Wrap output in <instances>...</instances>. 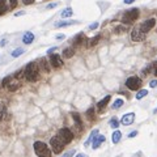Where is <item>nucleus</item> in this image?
I'll use <instances>...</instances> for the list:
<instances>
[{
    "label": "nucleus",
    "mask_w": 157,
    "mask_h": 157,
    "mask_svg": "<svg viewBox=\"0 0 157 157\" xmlns=\"http://www.w3.org/2000/svg\"><path fill=\"white\" fill-rule=\"evenodd\" d=\"M24 73H25V77L27 81H37L38 77H39V68L37 66V63L34 62H30L29 64L25 67V69H24Z\"/></svg>",
    "instance_id": "nucleus-1"
},
{
    "label": "nucleus",
    "mask_w": 157,
    "mask_h": 157,
    "mask_svg": "<svg viewBox=\"0 0 157 157\" xmlns=\"http://www.w3.org/2000/svg\"><path fill=\"white\" fill-rule=\"evenodd\" d=\"M33 147H34V153L38 157H51V149L43 141H35Z\"/></svg>",
    "instance_id": "nucleus-2"
},
{
    "label": "nucleus",
    "mask_w": 157,
    "mask_h": 157,
    "mask_svg": "<svg viewBox=\"0 0 157 157\" xmlns=\"http://www.w3.org/2000/svg\"><path fill=\"white\" fill-rule=\"evenodd\" d=\"M139 14H140V11L137 8H132L127 12H124L123 17H122V22L123 24H132L135 20L139 18Z\"/></svg>",
    "instance_id": "nucleus-3"
},
{
    "label": "nucleus",
    "mask_w": 157,
    "mask_h": 157,
    "mask_svg": "<svg viewBox=\"0 0 157 157\" xmlns=\"http://www.w3.org/2000/svg\"><path fill=\"white\" fill-rule=\"evenodd\" d=\"M58 137L63 141V144H68L73 140V133L68 128H62V130H59Z\"/></svg>",
    "instance_id": "nucleus-4"
},
{
    "label": "nucleus",
    "mask_w": 157,
    "mask_h": 157,
    "mask_svg": "<svg viewBox=\"0 0 157 157\" xmlns=\"http://www.w3.org/2000/svg\"><path fill=\"white\" fill-rule=\"evenodd\" d=\"M50 147L53 149L54 153L59 155V153L63 151V148H64V144H63V141L59 139L58 136H54V137H51V140H50Z\"/></svg>",
    "instance_id": "nucleus-5"
},
{
    "label": "nucleus",
    "mask_w": 157,
    "mask_h": 157,
    "mask_svg": "<svg viewBox=\"0 0 157 157\" xmlns=\"http://www.w3.org/2000/svg\"><path fill=\"white\" fill-rule=\"evenodd\" d=\"M126 86L130 90H137L141 86V78L137 76H131L126 80Z\"/></svg>",
    "instance_id": "nucleus-6"
},
{
    "label": "nucleus",
    "mask_w": 157,
    "mask_h": 157,
    "mask_svg": "<svg viewBox=\"0 0 157 157\" xmlns=\"http://www.w3.org/2000/svg\"><path fill=\"white\" fill-rule=\"evenodd\" d=\"M155 25H156V20L155 18H148V20H145V21L141 24L139 29L143 31V33H148L149 30L155 27Z\"/></svg>",
    "instance_id": "nucleus-7"
},
{
    "label": "nucleus",
    "mask_w": 157,
    "mask_h": 157,
    "mask_svg": "<svg viewBox=\"0 0 157 157\" xmlns=\"http://www.w3.org/2000/svg\"><path fill=\"white\" fill-rule=\"evenodd\" d=\"M145 38V33H143L140 29H133L131 31V39L133 42H140Z\"/></svg>",
    "instance_id": "nucleus-8"
},
{
    "label": "nucleus",
    "mask_w": 157,
    "mask_h": 157,
    "mask_svg": "<svg viewBox=\"0 0 157 157\" xmlns=\"http://www.w3.org/2000/svg\"><path fill=\"white\" fill-rule=\"evenodd\" d=\"M133 120H135V114L133 113H127V114H124V115L122 117L120 123L123 126H130V124L133 123Z\"/></svg>",
    "instance_id": "nucleus-9"
},
{
    "label": "nucleus",
    "mask_w": 157,
    "mask_h": 157,
    "mask_svg": "<svg viewBox=\"0 0 157 157\" xmlns=\"http://www.w3.org/2000/svg\"><path fill=\"white\" fill-rule=\"evenodd\" d=\"M50 63L53 67H55V68H59V67L63 66V60L60 59V55H58V54H51Z\"/></svg>",
    "instance_id": "nucleus-10"
},
{
    "label": "nucleus",
    "mask_w": 157,
    "mask_h": 157,
    "mask_svg": "<svg viewBox=\"0 0 157 157\" xmlns=\"http://www.w3.org/2000/svg\"><path fill=\"white\" fill-rule=\"evenodd\" d=\"M105 140H106V137L104 135H100V133H98V135L94 137V140L92 141V148L93 149H98V148H100V145L104 143Z\"/></svg>",
    "instance_id": "nucleus-11"
},
{
    "label": "nucleus",
    "mask_w": 157,
    "mask_h": 157,
    "mask_svg": "<svg viewBox=\"0 0 157 157\" xmlns=\"http://www.w3.org/2000/svg\"><path fill=\"white\" fill-rule=\"evenodd\" d=\"M110 100H111V96H105L102 100L98 102L97 104V107H98V110H104L106 106H107V104L110 102Z\"/></svg>",
    "instance_id": "nucleus-12"
},
{
    "label": "nucleus",
    "mask_w": 157,
    "mask_h": 157,
    "mask_svg": "<svg viewBox=\"0 0 157 157\" xmlns=\"http://www.w3.org/2000/svg\"><path fill=\"white\" fill-rule=\"evenodd\" d=\"M33 41H34V34L31 31H26L22 37V42L25 45H30V43H33Z\"/></svg>",
    "instance_id": "nucleus-13"
},
{
    "label": "nucleus",
    "mask_w": 157,
    "mask_h": 157,
    "mask_svg": "<svg viewBox=\"0 0 157 157\" xmlns=\"http://www.w3.org/2000/svg\"><path fill=\"white\" fill-rule=\"evenodd\" d=\"M84 42H85V35H84V33H78L76 37H75V39H73V45H75V46H80V45H82Z\"/></svg>",
    "instance_id": "nucleus-14"
},
{
    "label": "nucleus",
    "mask_w": 157,
    "mask_h": 157,
    "mask_svg": "<svg viewBox=\"0 0 157 157\" xmlns=\"http://www.w3.org/2000/svg\"><path fill=\"white\" fill-rule=\"evenodd\" d=\"M78 24V21L73 20V21H59L55 24V27H66V26H69V25H76Z\"/></svg>",
    "instance_id": "nucleus-15"
},
{
    "label": "nucleus",
    "mask_w": 157,
    "mask_h": 157,
    "mask_svg": "<svg viewBox=\"0 0 157 157\" xmlns=\"http://www.w3.org/2000/svg\"><path fill=\"white\" fill-rule=\"evenodd\" d=\"M120 139H122V132L118 131V130H117V131H114L113 135H111V141H113V143L114 144H118L120 141Z\"/></svg>",
    "instance_id": "nucleus-16"
},
{
    "label": "nucleus",
    "mask_w": 157,
    "mask_h": 157,
    "mask_svg": "<svg viewBox=\"0 0 157 157\" xmlns=\"http://www.w3.org/2000/svg\"><path fill=\"white\" fill-rule=\"evenodd\" d=\"M71 117H72V119L75 120V123H76V126L78 128L82 126V122H81V117H80V114H77V113H71Z\"/></svg>",
    "instance_id": "nucleus-17"
},
{
    "label": "nucleus",
    "mask_w": 157,
    "mask_h": 157,
    "mask_svg": "<svg viewBox=\"0 0 157 157\" xmlns=\"http://www.w3.org/2000/svg\"><path fill=\"white\" fill-rule=\"evenodd\" d=\"M72 14H73L72 8H66V9L60 13V17H62V18H68V17H71Z\"/></svg>",
    "instance_id": "nucleus-18"
},
{
    "label": "nucleus",
    "mask_w": 157,
    "mask_h": 157,
    "mask_svg": "<svg viewBox=\"0 0 157 157\" xmlns=\"http://www.w3.org/2000/svg\"><path fill=\"white\" fill-rule=\"evenodd\" d=\"M75 55V50L71 49V47H67V49L63 50V56L64 58H72Z\"/></svg>",
    "instance_id": "nucleus-19"
},
{
    "label": "nucleus",
    "mask_w": 157,
    "mask_h": 157,
    "mask_svg": "<svg viewBox=\"0 0 157 157\" xmlns=\"http://www.w3.org/2000/svg\"><path fill=\"white\" fill-rule=\"evenodd\" d=\"M97 135H98V130H93V131L90 132V135H89V137H88V140L85 141V145H89V144L94 140V137H96Z\"/></svg>",
    "instance_id": "nucleus-20"
},
{
    "label": "nucleus",
    "mask_w": 157,
    "mask_h": 157,
    "mask_svg": "<svg viewBox=\"0 0 157 157\" xmlns=\"http://www.w3.org/2000/svg\"><path fill=\"white\" fill-rule=\"evenodd\" d=\"M101 39V35H96V37H93L92 39H89V43H88V46L89 47H93V46H96L97 43H98V41Z\"/></svg>",
    "instance_id": "nucleus-21"
},
{
    "label": "nucleus",
    "mask_w": 157,
    "mask_h": 157,
    "mask_svg": "<svg viewBox=\"0 0 157 157\" xmlns=\"http://www.w3.org/2000/svg\"><path fill=\"white\" fill-rule=\"evenodd\" d=\"M122 105H123V100H120V98H118V100H115V101H114V104H113V106H111V107H113L114 110H118L119 107H122Z\"/></svg>",
    "instance_id": "nucleus-22"
},
{
    "label": "nucleus",
    "mask_w": 157,
    "mask_h": 157,
    "mask_svg": "<svg viewBox=\"0 0 157 157\" xmlns=\"http://www.w3.org/2000/svg\"><path fill=\"white\" fill-rule=\"evenodd\" d=\"M148 94V90L147 89H141V90H139L137 92V94H136V100H141V98H144L145 96Z\"/></svg>",
    "instance_id": "nucleus-23"
},
{
    "label": "nucleus",
    "mask_w": 157,
    "mask_h": 157,
    "mask_svg": "<svg viewBox=\"0 0 157 157\" xmlns=\"http://www.w3.org/2000/svg\"><path fill=\"white\" fill-rule=\"evenodd\" d=\"M5 11H7V3H5V0H0V16L5 13Z\"/></svg>",
    "instance_id": "nucleus-24"
},
{
    "label": "nucleus",
    "mask_w": 157,
    "mask_h": 157,
    "mask_svg": "<svg viewBox=\"0 0 157 157\" xmlns=\"http://www.w3.org/2000/svg\"><path fill=\"white\" fill-rule=\"evenodd\" d=\"M7 88H8V90H11V92H14V90H17L20 88V84L18 82H12V84L8 85Z\"/></svg>",
    "instance_id": "nucleus-25"
},
{
    "label": "nucleus",
    "mask_w": 157,
    "mask_h": 157,
    "mask_svg": "<svg viewBox=\"0 0 157 157\" xmlns=\"http://www.w3.org/2000/svg\"><path fill=\"white\" fill-rule=\"evenodd\" d=\"M110 127H113V128L119 127V122H118L117 118H111V119H110Z\"/></svg>",
    "instance_id": "nucleus-26"
},
{
    "label": "nucleus",
    "mask_w": 157,
    "mask_h": 157,
    "mask_svg": "<svg viewBox=\"0 0 157 157\" xmlns=\"http://www.w3.org/2000/svg\"><path fill=\"white\" fill-rule=\"evenodd\" d=\"M24 51H25V50L21 49V47H20V49H16L13 53H12V56H13V58H17V56H20V55L24 54Z\"/></svg>",
    "instance_id": "nucleus-27"
},
{
    "label": "nucleus",
    "mask_w": 157,
    "mask_h": 157,
    "mask_svg": "<svg viewBox=\"0 0 157 157\" xmlns=\"http://www.w3.org/2000/svg\"><path fill=\"white\" fill-rule=\"evenodd\" d=\"M41 66L43 67V69H45L46 72H49V71H50V67H49V64H47V62H46V59H45V58H42V59H41Z\"/></svg>",
    "instance_id": "nucleus-28"
},
{
    "label": "nucleus",
    "mask_w": 157,
    "mask_h": 157,
    "mask_svg": "<svg viewBox=\"0 0 157 157\" xmlns=\"http://www.w3.org/2000/svg\"><path fill=\"white\" fill-rule=\"evenodd\" d=\"M126 30H127V29H126V26H123V25H119V26H117V27H115V33H117V34L124 33Z\"/></svg>",
    "instance_id": "nucleus-29"
},
{
    "label": "nucleus",
    "mask_w": 157,
    "mask_h": 157,
    "mask_svg": "<svg viewBox=\"0 0 157 157\" xmlns=\"http://www.w3.org/2000/svg\"><path fill=\"white\" fill-rule=\"evenodd\" d=\"M11 76H7V77H4V80H3V82H2V84H3V86H8V85H9V82H11Z\"/></svg>",
    "instance_id": "nucleus-30"
},
{
    "label": "nucleus",
    "mask_w": 157,
    "mask_h": 157,
    "mask_svg": "<svg viewBox=\"0 0 157 157\" xmlns=\"http://www.w3.org/2000/svg\"><path fill=\"white\" fill-rule=\"evenodd\" d=\"M75 155V149H71V151H68V152H66L64 155H63L62 157H72Z\"/></svg>",
    "instance_id": "nucleus-31"
},
{
    "label": "nucleus",
    "mask_w": 157,
    "mask_h": 157,
    "mask_svg": "<svg viewBox=\"0 0 157 157\" xmlns=\"http://www.w3.org/2000/svg\"><path fill=\"white\" fill-rule=\"evenodd\" d=\"M98 27V22H93L92 25H89V29L90 30H94V29H97Z\"/></svg>",
    "instance_id": "nucleus-32"
},
{
    "label": "nucleus",
    "mask_w": 157,
    "mask_h": 157,
    "mask_svg": "<svg viewBox=\"0 0 157 157\" xmlns=\"http://www.w3.org/2000/svg\"><path fill=\"white\" fill-rule=\"evenodd\" d=\"M149 86H151V88H156L157 86V80H152L151 82H149Z\"/></svg>",
    "instance_id": "nucleus-33"
},
{
    "label": "nucleus",
    "mask_w": 157,
    "mask_h": 157,
    "mask_svg": "<svg viewBox=\"0 0 157 157\" xmlns=\"http://www.w3.org/2000/svg\"><path fill=\"white\" fill-rule=\"evenodd\" d=\"M56 5H58V3H53V4H49L46 8H47V9H53V8H55Z\"/></svg>",
    "instance_id": "nucleus-34"
},
{
    "label": "nucleus",
    "mask_w": 157,
    "mask_h": 157,
    "mask_svg": "<svg viewBox=\"0 0 157 157\" xmlns=\"http://www.w3.org/2000/svg\"><path fill=\"white\" fill-rule=\"evenodd\" d=\"M17 5V0H11V8H14Z\"/></svg>",
    "instance_id": "nucleus-35"
},
{
    "label": "nucleus",
    "mask_w": 157,
    "mask_h": 157,
    "mask_svg": "<svg viewBox=\"0 0 157 157\" xmlns=\"http://www.w3.org/2000/svg\"><path fill=\"white\" fill-rule=\"evenodd\" d=\"M136 135H137V131H132V132L128 133V137H135Z\"/></svg>",
    "instance_id": "nucleus-36"
},
{
    "label": "nucleus",
    "mask_w": 157,
    "mask_h": 157,
    "mask_svg": "<svg viewBox=\"0 0 157 157\" xmlns=\"http://www.w3.org/2000/svg\"><path fill=\"white\" fill-rule=\"evenodd\" d=\"M86 115H88L89 118H90V117H92V115H93V109H89V110H88V111H86Z\"/></svg>",
    "instance_id": "nucleus-37"
},
{
    "label": "nucleus",
    "mask_w": 157,
    "mask_h": 157,
    "mask_svg": "<svg viewBox=\"0 0 157 157\" xmlns=\"http://www.w3.org/2000/svg\"><path fill=\"white\" fill-rule=\"evenodd\" d=\"M22 14H25V12H24V11H20V12H17V13H14L16 17H18V16H22Z\"/></svg>",
    "instance_id": "nucleus-38"
},
{
    "label": "nucleus",
    "mask_w": 157,
    "mask_h": 157,
    "mask_svg": "<svg viewBox=\"0 0 157 157\" xmlns=\"http://www.w3.org/2000/svg\"><path fill=\"white\" fill-rule=\"evenodd\" d=\"M55 50H56V47H53V49H50V50H47V54H49V55H51V54H53L54 53V51Z\"/></svg>",
    "instance_id": "nucleus-39"
},
{
    "label": "nucleus",
    "mask_w": 157,
    "mask_h": 157,
    "mask_svg": "<svg viewBox=\"0 0 157 157\" xmlns=\"http://www.w3.org/2000/svg\"><path fill=\"white\" fill-rule=\"evenodd\" d=\"M24 4H33L34 3V0H22Z\"/></svg>",
    "instance_id": "nucleus-40"
},
{
    "label": "nucleus",
    "mask_w": 157,
    "mask_h": 157,
    "mask_svg": "<svg viewBox=\"0 0 157 157\" xmlns=\"http://www.w3.org/2000/svg\"><path fill=\"white\" fill-rule=\"evenodd\" d=\"M76 157H89V156L85 155V153H78V155H76Z\"/></svg>",
    "instance_id": "nucleus-41"
},
{
    "label": "nucleus",
    "mask_w": 157,
    "mask_h": 157,
    "mask_svg": "<svg viewBox=\"0 0 157 157\" xmlns=\"http://www.w3.org/2000/svg\"><path fill=\"white\" fill-rule=\"evenodd\" d=\"M153 68H155V75L157 76V62H155V64H153Z\"/></svg>",
    "instance_id": "nucleus-42"
},
{
    "label": "nucleus",
    "mask_w": 157,
    "mask_h": 157,
    "mask_svg": "<svg viewBox=\"0 0 157 157\" xmlns=\"http://www.w3.org/2000/svg\"><path fill=\"white\" fill-rule=\"evenodd\" d=\"M56 39H64V34H58L56 35Z\"/></svg>",
    "instance_id": "nucleus-43"
},
{
    "label": "nucleus",
    "mask_w": 157,
    "mask_h": 157,
    "mask_svg": "<svg viewBox=\"0 0 157 157\" xmlns=\"http://www.w3.org/2000/svg\"><path fill=\"white\" fill-rule=\"evenodd\" d=\"M133 2H135V0H124V4H131Z\"/></svg>",
    "instance_id": "nucleus-44"
}]
</instances>
